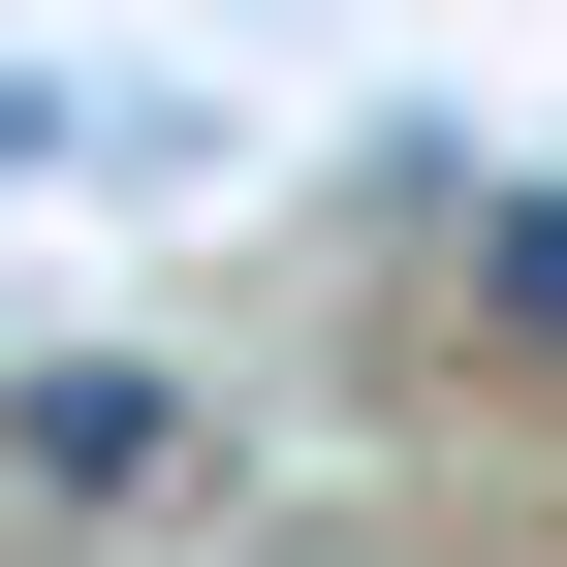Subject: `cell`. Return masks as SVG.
Segmentation results:
<instances>
[{
    "mask_svg": "<svg viewBox=\"0 0 567 567\" xmlns=\"http://www.w3.org/2000/svg\"><path fill=\"white\" fill-rule=\"evenodd\" d=\"M473 284H505V347H567V189H536V221L473 252Z\"/></svg>",
    "mask_w": 567,
    "mask_h": 567,
    "instance_id": "cell-2",
    "label": "cell"
},
{
    "mask_svg": "<svg viewBox=\"0 0 567 567\" xmlns=\"http://www.w3.org/2000/svg\"><path fill=\"white\" fill-rule=\"evenodd\" d=\"M0 473H32V505H158V473H189V410H158V379H95V347H63V379L0 410Z\"/></svg>",
    "mask_w": 567,
    "mask_h": 567,
    "instance_id": "cell-1",
    "label": "cell"
}]
</instances>
